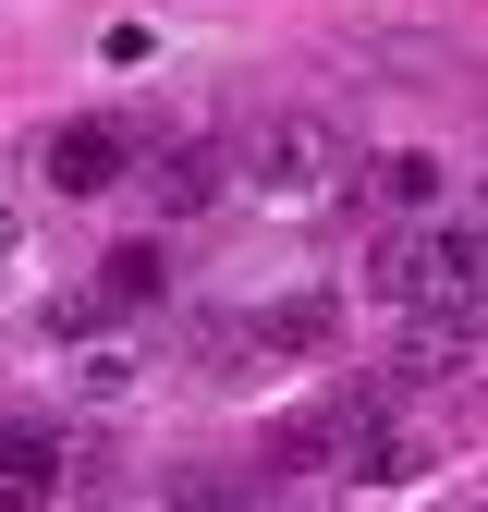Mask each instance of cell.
I'll use <instances>...</instances> for the list:
<instances>
[{"instance_id": "5", "label": "cell", "mask_w": 488, "mask_h": 512, "mask_svg": "<svg viewBox=\"0 0 488 512\" xmlns=\"http://www.w3.org/2000/svg\"><path fill=\"white\" fill-rule=\"evenodd\" d=\"M476 330H488V317H391V378H403V391L464 378L476 366Z\"/></svg>"}, {"instance_id": "6", "label": "cell", "mask_w": 488, "mask_h": 512, "mask_svg": "<svg viewBox=\"0 0 488 512\" xmlns=\"http://www.w3.org/2000/svg\"><path fill=\"white\" fill-rule=\"evenodd\" d=\"M61 476H74V452L49 427H0V512H49Z\"/></svg>"}, {"instance_id": "3", "label": "cell", "mask_w": 488, "mask_h": 512, "mask_svg": "<svg viewBox=\"0 0 488 512\" xmlns=\"http://www.w3.org/2000/svg\"><path fill=\"white\" fill-rule=\"evenodd\" d=\"M330 476H342V488H403V476H427V439H415L391 403H354V415H342Z\"/></svg>"}, {"instance_id": "11", "label": "cell", "mask_w": 488, "mask_h": 512, "mask_svg": "<svg viewBox=\"0 0 488 512\" xmlns=\"http://www.w3.org/2000/svg\"><path fill=\"white\" fill-rule=\"evenodd\" d=\"M135 354H122V342H98V354H74V366H61V391H74V403H122V391H135Z\"/></svg>"}, {"instance_id": "14", "label": "cell", "mask_w": 488, "mask_h": 512, "mask_svg": "<svg viewBox=\"0 0 488 512\" xmlns=\"http://www.w3.org/2000/svg\"><path fill=\"white\" fill-rule=\"evenodd\" d=\"M476 220H488V171H476Z\"/></svg>"}, {"instance_id": "4", "label": "cell", "mask_w": 488, "mask_h": 512, "mask_svg": "<svg viewBox=\"0 0 488 512\" xmlns=\"http://www.w3.org/2000/svg\"><path fill=\"white\" fill-rule=\"evenodd\" d=\"M37 171H49V196H110V183L135 171V135H122V122H49Z\"/></svg>"}, {"instance_id": "8", "label": "cell", "mask_w": 488, "mask_h": 512, "mask_svg": "<svg viewBox=\"0 0 488 512\" xmlns=\"http://www.w3.org/2000/svg\"><path fill=\"white\" fill-rule=\"evenodd\" d=\"M220 183H232V159H220V147H171V159L147 171V208H159V220H183V208H220Z\"/></svg>"}, {"instance_id": "12", "label": "cell", "mask_w": 488, "mask_h": 512, "mask_svg": "<svg viewBox=\"0 0 488 512\" xmlns=\"http://www.w3.org/2000/svg\"><path fill=\"white\" fill-rule=\"evenodd\" d=\"M171 512H244V488H220V476H196V488H171Z\"/></svg>"}, {"instance_id": "13", "label": "cell", "mask_w": 488, "mask_h": 512, "mask_svg": "<svg viewBox=\"0 0 488 512\" xmlns=\"http://www.w3.org/2000/svg\"><path fill=\"white\" fill-rule=\"evenodd\" d=\"M13 269H25V220L0 208V281H13Z\"/></svg>"}, {"instance_id": "10", "label": "cell", "mask_w": 488, "mask_h": 512, "mask_svg": "<svg viewBox=\"0 0 488 512\" xmlns=\"http://www.w3.org/2000/svg\"><path fill=\"white\" fill-rule=\"evenodd\" d=\"M330 330H342L330 293H293V305H269V317H257V342H269V354H318Z\"/></svg>"}, {"instance_id": "1", "label": "cell", "mask_w": 488, "mask_h": 512, "mask_svg": "<svg viewBox=\"0 0 488 512\" xmlns=\"http://www.w3.org/2000/svg\"><path fill=\"white\" fill-rule=\"evenodd\" d=\"M366 293L379 317H488V244L440 220H391L366 244Z\"/></svg>"}, {"instance_id": "9", "label": "cell", "mask_w": 488, "mask_h": 512, "mask_svg": "<svg viewBox=\"0 0 488 512\" xmlns=\"http://www.w3.org/2000/svg\"><path fill=\"white\" fill-rule=\"evenodd\" d=\"M98 317H135V305H159V244H122L110 269H98V293H86Z\"/></svg>"}, {"instance_id": "2", "label": "cell", "mask_w": 488, "mask_h": 512, "mask_svg": "<svg viewBox=\"0 0 488 512\" xmlns=\"http://www.w3.org/2000/svg\"><path fill=\"white\" fill-rule=\"evenodd\" d=\"M232 183H244V196H269V208H330L342 183H354V147H342L330 110H269L257 135H244Z\"/></svg>"}, {"instance_id": "7", "label": "cell", "mask_w": 488, "mask_h": 512, "mask_svg": "<svg viewBox=\"0 0 488 512\" xmlns=\"http://www.w3.org/2000/svg\"><path fill=\"white\" fill-rule=\"evenodd\" d=\"M354 183H366V196H379L391 220H427V208H440V196H452V171H440V159H427V147H391V159H366Z\"/></svg>"}]
</instances>
